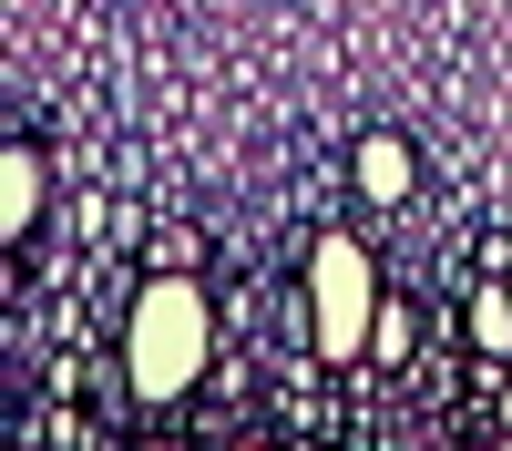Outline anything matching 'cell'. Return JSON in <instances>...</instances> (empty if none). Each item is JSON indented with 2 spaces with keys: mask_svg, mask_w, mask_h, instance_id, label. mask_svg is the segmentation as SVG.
Instances as JSON below:
<instances>
[{
  "mask_svg": "<svg viewBox=\"0 0 512 451\" xmlns=\"http://www.w3.org/2000/svg\"><path fill=\"white\" fill-rule=\"evenodd\" d=\"M205 349H216V308H205L195 277H154L134 298V328H123V380H134V400H185Z\"/></svg>",
  "mask_w": 512,
  "mask_h": 451,
  "instance_id": "6da1fadb",
  "label": "cell"
},
{
  "mask_svg": "<svg viewBox=\"0 0 512 451\" xmlns=\"http://www.w3.org/2000/svg\"><path fill=\"white\" fill-rule=\"evenodd\" d=\"M308 328H318V359H338V369L379 339V267H369L359 236H318V257H308Z\"/></svg>",
  "mask_w": 512,
  "mask_h": 451,
  "instance_id": "7a4b0ae2",
  "label": "cell"
},
{
  "mask_svg": "<svg viewBox=\"0 0 512 451\" xmlns=\"http://www.w3.org/2000/svg\"><path fill=\"white\" fill-rule=\"evenodd\" d=\"M31 216H41V154L31 144H0V236H31Z\"/></svg>",
  "mask_w": 512,
  "mask_h": 451,
  "instance_id": "3957f363",
  "label": "cell"
},
{
  "mask_svg": "<svg viewBox=\"0 0 512 451\" xmlns=\"http://www.w3.org/2000/svg\"><path fill=\"white\" fill-rule=\"evenodd\" d=\"M359 195H369V205H400V195H410V144H400V134H369V144H359Z\"/></svg>",
  "mask_w": 512,
  "mask_h": 451,
  "instance_id": "277c9868",
  "label": "cell"
},
{
  "mask_svg": "<svg viewBox=\"0 0 512 451\" xmlns=\"http://www.w3.org/2000/svg\"><path fill=\"white\" fill-rule=\"evenodd\" d=\"M472 339L512 359V287H482V298H472Z\"/></svg>",
  "mask_w": 512,
  "mask_h": 451,
  "instance_id": "5b68a950",
  "label": "cell"
},
{
  "mask_svg": "<svg viewBox=\"0 0 512 451\" xmlns=\"http://www.w3.org/2000/svg\"><path fill=\"white\" fill-rule=\"evenodd\" d=\"M502 287H512V257H502Z\"/></svg>",
  "mask_w": 512,
  "mask_h": 451,
  "instance_id": "8992f818",
  "label": "cell"
},
{
  "mask_svg": "<svg viewBox=\"0 0 512 451\" xmlns=\"http://www.w3.org/2000/svg\"><path fill=\"white\" fill-rule=\"evenodd\" d=\"M502 421H512V410H502Z\"/></svg>",
  "mask_w": 512,
  "mask_h": 451,
  "instance_id": "52a82bcc",
  "label": "cell"
}]
</instances>
